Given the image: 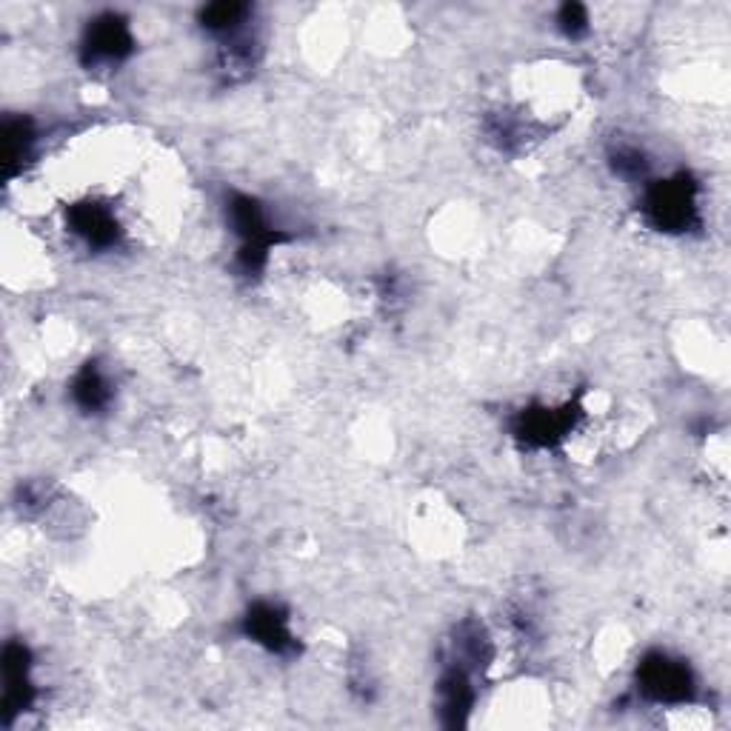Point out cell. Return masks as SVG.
Returning <instances> with one entry per match:
<instances>
[{"label":"cell","mask_w":731,"mask_h":731,"mask_svg":"<svg viewBox=\"0 0 731 731\" xmlns=\"http://www.w3.org/2000/svg\"><path fill=\"white\" fill-rule=\"evenodd\" d=\"M646 212L660 229H686L694 215L689 180H660L646 198Z\"/></svg>","instance_id":"1"},{"label":"cell","mask_w":731,"mask_h":731,"mask_svg":"<svg viewBox=\"0 0 731 731\" xmlns=\"http://www.w3.org/2000/svg\"><path fill=\"white\" fill-rule=\"evenodd\" d=\"M129 49H132V35L118 15H103V18L95 20L86 32V43H83L86 63H103V60L115 63V60L126 58Z\"/></svg>","instance_id":"2"},{"label":"cell","mask_w":731,"mask_h":731,"mask_svg":"<svg viewBox=\"0 0 731 731\" xmlns=\"http://www.w3.org/2000/svg\"><path fill=\"white\" fill-rule=\"evenodd\" d=\"M686 689H689V672L680 663H672L663 654L646 660L643 692H649L657 700H677V697H686Z\"/></svg>","instance_id":"3"},{"label":"cell","mask_w":731,"mask_h":731,"mask_svg":"<svg viewBox=\"0 0 731 731\" xmlns=\"http://www.w3.org/2000/svg\"><path fill=\"white\" fill-rule=\"evenodd\" d=\"M249 634H255V640L272 646V649H283L286 640H289V632H286V617L280 612H275L272 606H260L255 609V614L249 617Z\"/></svg>","instance_id":"4"},{"label":"cell","mask_w":731,"mask_h":731,"mask_svg":"<svg viewBox=\"0 0 731 731\" xmlns=\"http://www.w3.org/2000/svg\"><path fill=\"white\" fill-rule=\"evenodd\" d=\"M75 397H78V403L83 409H100V406H106V400H109V383L103 380V375H100L95 366H89L78 377Z\"/></svg>","instance_id":"5"},{"label":"cell","mask_w":731,"mask_h":731,"mask_svg":"<svg viewBox=\"0 0 731 731\" xmlns=\"http://www.w3.org/2000/svg\"><path fill=\"white\" fill-rule=\"evenodd\" d=\"M246 6L240 3H215L203 12V26L212 29V32H220V35H232L238 29L243 18H246Z\"/></svg>","instance_id":"6"},{"label":"cell","mask_w":731,"mask_h":731,"mask_svg":"<svg viewBox=\"0 0 731 731\" xmlns=\"http://www.w3.org/2000/svg\"><path fill=\"white\" fill-rule=\"evenodd\" d=\"M586 23H589V18H586V9H583V6L569 3V6L560 9V26H563L566 35L577 38L580 32H586Z\"/></svg>","instance_id":"7"}]
</instances>
